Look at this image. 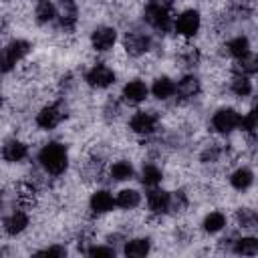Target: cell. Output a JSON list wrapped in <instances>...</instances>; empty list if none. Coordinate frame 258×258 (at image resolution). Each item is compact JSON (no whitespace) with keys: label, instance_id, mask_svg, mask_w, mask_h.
<instances>
[{"label":"cell","instance_id":"obj_4","mask_svg":"<svg viewBox=\"0 0 258 258\" xmlns=\"http://www.w3.org/2000/svg\"><path fill=\"white\" fill-rule=\"evenodd\" d=\"M143 18L147 20V24L151 28H155L159 32H167L171 28V14H169V8H165V6H157V4L147 2Z\"/></svg>","mask_w":258,"mask_h":258},{"label":"cell","instance_id":"obj_1","mask_svg":"<svg viewBox=\"0 0 258 258\" xmlns=\"http://www.w3.org/2000/svg\"><path fill=\"white\" fill-rule=\"evenodd\" d=\"M38 163L40 167L50 173V175H60L64 173L67 165H69V155H67V147L58 141H50L46 145H42V149L38 151Z\"/></svg>","mask_w":258,"mask_h":258},{"label":"cell","instance_id":"obj_36","mask_svg":"<svg viewBox=\"0 0 258 258\" xmlns=\"http://www.w3.org/2000/svg\"><path fill=\"white\" fill-rule=\"evenodd\" d=\"M254 109L258 111V97H256V101H254Z\"/></svg>","mask_w":258,"mask_h":258},{"label":"cell","instance_id":"obj_32","mask_svg":"<svg viewBox=\"0 0 258 258\" xmlns=\"http://www.w3.org/2000/svg\"><path fill=\"white\" fill-rule=\"evenodd\" d=\"M185 206H187V198H185L183 191H175V194H171V208H169V210L181 212Z\"/></svg>","mask_w":258,"mask_h":258},{"label":"cell","instance_id":"obj_28","mask_svg":"<svg viewBox=\"0 0 258 258\" xmlns=\"http://www.w3.org/2000/svg\"><path fill=\"white\" fill-rule=\"evenodd\" d=\"M230 89H232V93L236 97H248L252 93V81L248 77H244V75H236L232 79V83H230Z\"/></svg>","mask_w":258,"mask_h":258},{"label":"cell","instance_id":"obj_11","mask_svg":"<svg viewBox=\"0 0 258 258\" xmlns=\"http://www.w3.org/2000/svg\"><path fill=\"white\" fill-rule=\"evenodd\" d=\"M147 208L151 214H167L171 208V194L151 187V191L147 194Z\"/></svg>","mask_w":258,"mask_h":258},{"label":"cell","instance_id":"obj_8","mask_svg":"<svg viewBox=\"0 0 258 258\" xmlns=\"http://www.w3.org/2000/svg\"><path fill=\"white\" fill-rule=\"evenodd\" d=\"M129 129L137 135H149L157 129V115L151 111H137L129 119Z\"/></svg>","mask_w":258,"mask_h":258},{"label":"cell","instance_id":"obj_29","mask_svg":"<svg viewBox=\"0 0 258 258\" xmlns=\"http://www.w3.org/2000/svg\"><path fill=\"white\" fill-rule=\"evenodd\" d=\"M236 220L242 228H258V210L242 208V210H238Z\"/></svg>","mask_w":258,"mask_h":258},{"label":"cell","instance_id":"obj_24","mask_svg":"<svg viewBox=\"0 0 258 258\" xmlns=\"http://www.w3.org/2000/svg\"><path fill=\"white\" fill-rule=\"evenodd\" d=\"M232 250L236 254H240V256H254V254H258V238H254V236L238 238L234 242V248Z\"/></svg>","mask_w":258,"mask_h":258},{"label":"cell","instance_id":"obj_30","mask_svg":"<svg viewBox=\"0 0 258 258\" xmlns=\"http://www.w3.org/2000/svg\"><path fill=\"white\" fill-rule=\"evenodd\" d=\"M58 24H60V28H64V30H73L75 24H77V10H75L73 6H69V8L58 16Z\"/></svg>","mask_w":258,"mask_h":258},{"label":"cell","instance_id":"obj_21","mask_svg":"<svg viewBox=\"0 0 258 258\" xmlns=\"http://www.w3.org/2000/svg\"><path fill=\"white\" fill-rule=\"evenodd\" d=\"M226 50H228V54H230V56H234V58L238 60V58H242V56L250 54V40H248L246 36H236V38L228 40Z\"/></svg>","mask_w":258,"mask_h":258},{"label":"cell","instance_id":"obj_34","mask_svg":"<svg viewBox=\"0 0 258 258\" xmlns=\"http://www.w3.org/2000/svg\"><path fill=\"white\" fill-rule=\"evenodd\" d=\"M89 256H115V250L113 248H107V246H93L87 250Z\"/></svg>","mask_w":258,"mask_h":258},{"label":"cell","instance_id":"obj_37","mask_svg":"<svg viewBox=\"0 0 258 258\" xmlns=\"http://www.w3.org/2000/svg\"><path fill=\"white\" fill-rule=\"evenodd\" d=\"M62 2H71V0H62Z\"/></svg>","mask_w":258,"mask_h":258},{"label":"cell","instance_id":"obj_2","mask_svg":"<svg viewBox=\"0 0 258 258\" xmlns=\"http://www.w3.org/2000/svg\"><path fill=\"white\" fill-rule=\"evenodd\" d=\"M28 52H30L28 40H22V38L10 40L2 50V73H10L16 67V62H20Z\"/></svg>","mask_w":258,"mask_h":258},{"label":"cell","instance_id":"obj_20","mask_svg":"<svg viewBox=\"0 0 258 258\" xmlns=\"http://www.w3.org/2000/svg\"><path fill=\"white\" fill-rule=\"evenodd\" d=\"M149 250H151V244L147 238H133L123 248L125 256H131V258H141V256L149 254Z\"/></svg>","mask_w":258,"mask_h":258},{"label":"cell","instance_id":"obj_19","mask_svg":"<svg viewBox=\"0 0 258 258\" xmlns=\"http://www.w3.org/2000/svg\"><path fill=\"white\" fill-rule=\"evenodd\" d=\"M34 18L38 24H48V22H54L58 18V12H56V6L50 2V0H40L36 10H34Z\"/></svg>","mask_w":258,"mask_h":258},{"label":"cell","instance_id":"obj_27","mask_svg":"<svg viewBox=\"0 0 258 258\" xmlns=\"http://www.w3.org/2000/svg\"><path fill=\"white\" fill-rule=\"evenodd\" d=\"M139 202H141V196L135 189H121L115 198V204L123 210H133L139 206Z\"/></svg>","mask_w":258,"mask_h":258},{"label":"cell","instance_id":"obj_18","mask_svg":"<svg viewBox=\"0 0 258 258\" xmlns=\"http://www.w3.org/2000/svg\"><path fill=\"white\" fill-rule=\"evenodd\" d=\"M252 183H254V173H252V169H248V167H238V169L230 175V185H232L234 189H238V191H246Z\"/></svg>","mask_w":258,"mask_h":258},{"label":"cell","instance_id":"obj_26","mask_svg":"<svg viewBox=\"0 0 258 258\" xmlns=\"http://www.w3.org/2000/svg\"><path fill=\"white\" fill-rule=\"evenodd\" d=\"M224 226H226V216L222 212H210L202 222V228L208 234H216V232L224 230Z\"/></svg>","mask_w":258,"mask_h":258},{"label":"cell","instance_id":"obj_12","mask_svg":"<svg viewBox=\"0 0 258 258\" xmlns=\"http://www.w3.org/2000/svg\"><path fill=\"white\" fill-rule=\"evenodd\" d=\"M123 99L129 103V105H139V103H143L145 99H147V95H149V89H147V85L143 83V81H139V79H133V81H129L125 87H123Z\"/></svg>","mask_w":258,"mask_h":258},{"label":"cell","instance_id":"obj_7","mask_svg":"<svg viewBox=\"0 0 258 258\" xmlns=\"http://www.w3.org/2000/svg\"><path fill=\"white\" fill-rule=\"evenodd\" d=\"M64 119V111L58 103H50V105H44L38 113H36V125L40 129H54L60 121Z\"/></svg>","mask_w":258,"mask_h":258},{"label":"cell","instance_id":"obj_31","mask_svg":"<svg viewBox=\"0 0 258 258\" xmlns=\"http://www.w3.org/2000/svg\"><path fill=\"white\" fill-rule=\"evenodd\" d=\"M240 129H244V131H248V133L258 131V111H256V109H252L250 113H246V115L242 117Z\"/></svg>","mask_w":258,"mask_h":258},{"label":"cell","instance_id":"obj_25","mask_svg":"<svg viewBox=\"0 0 258 258\" xmlns=\"http://www.w3.org/2000/svg\"><path fill=\"white\" fill-rule=\"evenodd\" d=\"M139 179H141V183H143L145 187H157V185L161 183V171H159V167L147 163V165L141 167Z\"/></svg>","mask_w":258,"mask_h":258},{"label":"cell","instance_id":"obj_23","mask_svg":"<svg viewBox=\"0 0 258 258\" xmlns=\"http://www.w3.org/2000/svg\"><path fill=\"white\" fill-rule=\"evenodd\" d=\"M109 177L113 181H127V179L133 177V165L129 161H125V159L115 161L111 165V169H109Z\"/></svg>","mask_w":258,"mask_h":258},{"label":"cell","instance_id":"obj_9","mask_svg":"<svg viewBox=\"0 0 258 258\" xmlns=\"http://www.w3.org/2000/svg\"><path fill=\"white\" fill-rule=\"evenodd\" d=\"M123 44H125V50L129 52V56H141L149 50L151 38L141 30H131V32L125 34Z\"/></svg>","mask_w":258,"mask_h":258},{"label":"cell","instance_id":"obj_22","mask_svg":"<svg viewBox=\"0 0 258 258\" xmlns=\"http://www.w3.org/2000/svg\"><path fill=\"white\" fill-rule=\"evenodd\" d=\"M234 73L236 75H244V77H250V75H256L258 73V54H246L242 58H238L236 67H234Z\"/></svg>","mask_w":258,"mask_h":258},{"label":"cell","instance_id":"obj_13","mask_svg":"<svg viewBox=\"0 0 258 258\" xmlns=\"http://www.w3.org/2000/svg\"><path fill=\"white\" fill-rule=\"evenodd\" d=\"M26 155H28L26 143H22V141H18V139H6V141H4V145H2V157H4V161H8V163H18V161H22Z\"/></svg>","mask_w":258,"mask_h":258},{"label":"cell","instance_id":"obj_6","mask_svg":"<svg viewBox=\"0 0 258 258\" xmlns=\"http://www.w3.org/2000/svg\"><path fill=\"white\" fill-rule=\"evenodd\" d=\"M200 24H202V18H200V12L198 10H183L175 22H173V28L175 32H179L181 36H194L198 30H200Z\"/></svg>","mask_w":258,"mask_h":258},{"label":"cell","instance_id":"obj_15","mask_svg":"<svg viewBox=\"0 0 258 258\" xmlns=\"http://www.w3.org/2000/svg\"><path fill=\"white\" fill-rule=\"evenodd\" d=\"M28 226V214L22 210H12L6 218H4V232L8 236H16L20 232H24Z\"/></svg>","mask_w":258,"mask_h":258},{"label":"cell","instance_id":"obj_35","mask_svg":"<svg viewBox=\"0 0 258 258\" xmlns=\"http://www.w3.org/2000/svg\"><path fill=\"white\" fill-rule=\"evenodd\" d=\"M149 4H157V6H165V8H171L173 0H149Z\"/></svg>","mask_w":258,"mask_h":258},{"label":"cell","instance_id":"obj_17","mask_svg":"<svg viewBox=\"0 0 258 258\" xmlns=\"http://www.w3.org/2000/svg\"><path fill=\"white\" fill-rule=\"evenodd\" d=\"M175 93H177L181 99H194V97L200 93V81H198V77L185 75L181 81H177Z\"/></svg>","mask_w":258,"mask_h":258},{"label":"cell","instance_id":"obj_10","mask_svg":"<svg viewBox=\"0 0 258 258\" xmlns=\"http://www.w3.org/2000/svg\"><path fill=\"white\" fill-rule=\"evenodd\" d=\"M117 42V30L111 26H97L91 32V46L99 52H107Z\"/></svg>","mask_w":258,"mask_h":258},{"label":"cell","instance_id":"obj_3","mask_svg":"<svg viewBox=\"0 0 258 258\" xmlns=\"http://www.w3.org/2000/svg\"><path fill=\"white\" fill-rule=\"evenodd\" d=\"M240 123H242V115L232 107H222L212 117V127L218 133H232L234 129L240 127Z\"/></svg>","mask_w":258,"mask_h":258},{"label":"cell","instance_id":"obj_16","mask_svg":"<svg viewBox=\"0 0 258 258\" xmlns=\"http://www.w3.org/2000/svg\"><path fill=\"white\" fill-rule=\"evenodd\" d=\"M151 93H153L155 99L165 101V99H169V97L175 95V83L169 77H157L153 81V85H151Z\"/></svg>","mask_w":258,"mask_h":258},{"label":"cell","instance_id":"obj_14","mask_svg":"<svg viewBox=\"0 0 258 258\" xmlns=\"http://www.w3.org/2000/svg\"><path fill=\"white\" fill-rule=\"evenodd\" d=\"M115 206H117V204H115V198H113L111 191H107V189L95 191V194L91 196V200H89V208H91L93 214H107V212H111Z\"/></svg>","mask_w":258,"mask_h":258},{"label":"cell","instance_id":"obj_5","mask_svg":"<svg viewBox=\"0 0 258 258\" xmlns=\"http://www.w3.org/2000/svg\"><path fill=\"white\" fill-rule=\"evenodd\" d=\"M85 81L93 89H107L115 83V73H113L111 67L103 64V62H97L85 73Z\"/></svg>","mask_w":258,"mask_h":258},{"label":"cell","instance_id":"obj_33","mask_svg":"<svg viewBox=\"0 0 258 258\" xmlns=\"http://www.w3.org/2000/svg\"><path fill=\"white\" fill-rule=\"evenodd\" d=\"M64 254H67V248H62V246H50V248H44V250L36 252V256H56V258H60Z\"/></svg>","mask_w":258,"mask_h":258}]
</instances>
